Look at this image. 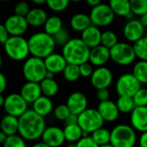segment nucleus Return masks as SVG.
<instances>
[{
    "mask_svg": "<svg viewBox=\"0 0 147 147\" xmlns=\"http://www.w3.org/2000/svg\"><path fill=\"white\" fill-rule=\"evenodd\" d=\"M89 16L92 25L96 26L97 28L110 25L115 16L109 4L103 3L95 8H92Z\"/></svg>",
    "mask_w": 147,
    "mask_h": 147,
    "instance_id": "9d476101",
    "label": "nucleus"
},
{
    "mask_svg": "<svg viewBox=\"0 0 147 147\" xmlns=\"http://www.w3.org/2000/svg\"><path fill=\"white\" fill-rule=\"evenodd\" d=\"M117 108L121 114H131L136 108L133 97L119 96L116 101Z\"/></svg>",
    "mask_w": 147,
    "mask_h": 147,
    "instance_id": "473e14b6",
    "label": "nucleus"
},
{
    "mask_svg": "<svg viewBox=\"0 0 147 147\" xmlns=\"http://www.w3.org/2000/svg\"><path fill=\"white\" fill-rule=\"evenodd\" d=\"M96 109L104 120V121L107 122L115 121L119 118V115L121 114L117 108L116 102L111 100L99 102Z\"/></svg>",
    "mask_w": 147,
    "mask_h": 147,
    "instance_id": "a211bd4d",
    "label": "nucleus"
},
{
    "mask_svg": "<svg viewBox=\"0 0 147 147\" xmlns=\"http://www.w3.org/2000/svg\"><path fill=\"white\" fill-rule=\"evenodd\" d=\"M104 120L96 109H87L78 115V125L82 130L91 135L97 129L103 127Z\"/></svg>",
    "mask_w": 147,
    "mask_h": 147,
    "instance_id": "6e6552de",
    "label": "nucleus"
},
{
    "mask_svg": "<svg viewBox=\"0 0 147 147\" xmlns=\"http://www.w3.org/2000/svg\"><path fill=\"white\" fill-rule=\"evenodd\" d=\"M140 22H141V24L145 27V28H147V14L144 15L143 16H141L140 18Z\"/></svg>",
    "mask_w": 147,
    "mask_h": 147,
    "instance_id": "864d4df0",
    "label": "nucleus"
},
{
    "mask_svg": "<svg viewBox=\"0 0 147 147\" xmlns=\"http://www.w3.org/2000/svg\"><path fill=\"white\" fill-rule=\"evenodd\" d=\"M136 131L131 125L119 124L111 130L110 144L114 147H135Z\"/></svg>",
    "mask_w": 147,
    "mask_h": 147,
    "instance_id": "39448f33",
    "label": "nucleus"
},
{
    "mask_svg": "<svg viewBox=\"0 0 147 147\" xmlns=\"http://www.w3.org/2000/svg\"><path fill=\"white\" fill-rule=\"evenodd\" d=\"M46 128L45 118L36 114L33 109H28L19 118L18 134L26 141H35L41 139Z\"/></svg>",
    "mask_w": 147,
    "mask_h": 147,
    "instance_id": "f257e3e1",
    "label": "nucleus"
},
{
    "mask_svg": "<svg viewBox=\"0 0 147 147\" xmlns=\"http://www.w3.org/2000/svg\"><path fill=\"white\" fill-rule=\"evenodd\" d=\"M109 59H111L110 49L102 45L90 49L89 62L92 65L96 66V68L104 66L109 61Z\"/></svg>",
    "mask_w": 147,
    "mask_h": 147,
    "instance_id": "aec40b11",
    "label": "nucleus"
},
{
    "mask_svg": "<svg viewBox=\"0 0 147 147\" xmlns=\"http://www.w3.org/2000/svg\"><path fill=\"white\" fill-rule=\"evenodd\" d=\"M6 87H7V79L3 73H0V93L1 95H3Z\"/></svg>",
    "mask_w": 147,
    "mask_h": 147,
    "instance_id": "8fccbe9b",
    "label": "nucleus"
},
{
    "mask_svg": "<svg viewBox=\"0 0 147 147\" xmlns=\"http://www.w3.org/2000/svg\"><path fill=\"white\" fill-rule=\"evenodd\" d=\"M75 147H99V146L94 141L91 136L84 137L78 142L75 144Z\"/></svg>",
    "mask_w": 147,
    "mask_h": 147,
    "instance_id": "a18cd8bd",
    "label": "nucleus"
},
{
    "mask_svg": "<svg viewBox=\"0 0 147 147\" xmlns=\"http://www.w3.org/2000/svg\"><path fill=\"white\" fill-rule=\"evenodd\" d=\"M70 2L68 0H47V7L55 12L64 11L68 8Z\"/></svg>",
    "mask_w": 147,
    "mask_h": 147,
    "instance_id": "4c0bfd02",
    "label": "nucleus"
},
{
    "mask_svg": "<svg viewBox=\"0 0 147 147\" xmlns=\"http://www.w3.org/2000/svg\"><path fill=\"white\" fill-rule=\"evenodd\" d=\"M30 9H30L29 4L26 2H19L14 7L15 15L19 16H22V17H26L27 15L29 13Z\"/></svg>",
    "mask_w": 147,
    "mask_h": 147,
    "instance_id": "37998d69",
    "label": "nucleus"
},
{
    "mask_svg": "<svg viewBox=\"0 0 147 147\" xmlns=\"http://www.w3.org/2000/svg\"><path fill=\"white\" fill-rule=\"evenodd\" d=\"M5 102V97L3 95H0V106L3 107Z\"/></svg>",
    "mask_w": 147,
    "mask_h": 147,
    "instance_id": "bf43d9fd",
    "label": "nucleus"
},
{
    "mask_svg": "<svg viewBox=\"0 0 147 147\" xmlns=\"http://www.w3.org/2000/svg\"><path fill=\"white\" fill-rule=\"evenodd\" d=\"M113 82V73L106 66L95 69L91 78L90 84L96 90L108 89Z\"/></svg>",
    "mask_w": 147,
    "mask_h": 147,
    "instance_id": "f8f14e48",
    "label": "nucleus"
},
{
    "mask_svg": "<svg viewBox=\"0 0 147 147\" xmlns=\"http://www.w3.org/2000/svg\"><path fill=\"white\" fill-rule=\"evenodd\" d=\"M6 55L15 61H22L28 59L30 54L28 41L23 36H10L3 44Z\"/></svg>",
    "mask_w": 147,
    "mask_h": 147,
    "instance_id": "20e7f679",
    "label": "nucleus"
},
{
    "mask_svg": "<svg viewBox=\"0 0 147 147\" xmlns=\"http://www.w3.org/2000/svg\"><path fill=\"white\" fill-rule=\"evenodd\" d=\"M99 147H114L111 144H109V145H105V146H99Z\"/></svg>",
    "mask_w": 147,
    "mask_h": 147,
    "instance_id": "052dcab7",
    "label": "nucleus"
},
{
    "mask_svg": "<svg viewBox=\"0 0 147 147\" xmlns=\"http://www.w3.org/2000/svg\"><path fill=\"white\" fill-rule=\"evenodd\" d=\"M3 147H28L26 140L22 139L19 134L8 137Z\"/></svg>",
    "mask_w": 147,
    "mask_h": 147,
    "instance_id": "ea45409f",
    "label": "nucleus"
},
{
    "mask_svg": "<svg viewBox=\"0 0 147 147\" xmlns=\"http://www.w3.org/2000/svg\"><path fill=\"white\" fill-rule=\"evenodd\" d=\"M3 25L10 36H22L29 27L25 17L15 14L6 18Z\"/></svg>",
    "mask_w": 147,
    "mask_h": 147,
    "instance_id": "ddd939ff",
    "label": "nucleus"
},
{
    "mask_svg": "<svg viewBox=\"0 0 147 147\" xmlns=\"http://www.w3.org/2000/svg\"><path fill=\"white\" fill-rule=\"evenodd\" d=\"M68 147H75V145H71V146H70Z\"/></svg>",
    "mask_w": 147,
    "mask_h": 147,
    "instance_id": "680f3d73",
    "label": "nucleus"
},
{
    "mask_svg": "<svg viewBox=\"0 0 147 147\" xmlns=\"http://www.w3.org/2000/svg\"><path fill=\"white\" fill-rule=\"evenodd\" d=\"M86 3H87L89 6H90L91 9H92V8H95V7L98 6L99 4H101L102 2H101L100 0H87V1H86Z\"/></svg>",
    "mask_w": 147,
    "mask_h": 147,
    "instance_id": "603ef678",
    "label": "nucleus"
},
{
    "mask_svg": "<svg viewBox=\"0 0 147 147\" xmlns=\"http://www.w3.org/2000/svg\"><path fill=\"white\" fill-rule=\"evenodd\" d=\"M146 89H147V84H146Z\"/></svg>",
    "mask_w": 147,
    "mask_h": 147,
    "instance_id": "e2e57ef3",
    "label": "nucleus"
},
{
    "mask_svg": "<svg viewBox=\"0 0 147 147\" xmlns=\"http://www.w3.org/2000/svg\"><path fill=\"white\" fill-rule=\"evenodd\" d=\"M45 65L47 71L53 72L54 74L63 73L66 65H68L65 57L62 53H53L44 59Z\"/></svg>",
    "mask_w": 147,
    "mask_h": 147,
    "instance_id": "6ab92c4d",
    "label": "nucleus"
},
{
    "mask_svg": "<svg viewBox=\"0 0 147 147\" xmlns=\"http://www.w3.org/2000/svg\"><path fill=\"white\" fill-rule=\"evenodd\" d=\"M102 32L96 26L91 25L86 28L83 33H81V39L85 43V45L92 49L101 45Z\"/></svg>",
    "mask_w": 147,
    "mask_h": 147,
    "instance_id": "412c9836",
    "label": "nucleus"
},
{
    "mask_svg": "<svg viewBox=\"0 0 147 147\" xmlns=\"http://www.w3.org/2000/svg\"><path fill=\"white\" fill-rule=\"evenodd\" d=\"M145 28L140 20L127 21L123 28V35L129 43L134 44L145 36Z\"/></svg>",
    "mask_w": 147,
    "mask_h": 147,
    "instance_id": "2eb2a0df",
    "label": "nucleus"
},
{
    "mask_svg": "<svg viewBox=\"0 0 147 147\" xmlns=\"http://www.w3.org/2000/svg\"><path fill=\"white\" fill-rule=\"evenodd\" d=\"M54 76H55L54 73L47 71V74H46V78H47V79H54Z\"/></svg>",
    "mask_w": 147,
    "mask_h": 147,
    "instance_id": "13d9d810",
    "label": "nucleus"
},
{
    "mask_svg": "<svg viewBox=\"0 0 147 147\" xmlns=\"http://www.w3.org/2000/svg\"><path fill=\"white\" fill-rule=\"evenodd\" d=\"M136 57L140 60L147 61V36H144L140 40L133 44Z\"/></svg>",
    "mask_w": 147,
    "mask_h": 147,
    "instance_id": "c9c22d12",
    "label": "nucleus"
},
{
    "mask_svg": "<svg viewBox=\"0 0 147 147\" xmlns=\"http://www.w3.org/2000/svg\"><path fill=\"white\" fill-rule=\"evenodd\" d=\"M44 32L51 36H54L63 28V22L58 16H51L44 24Z\"/></svg>",
    "mask_w": 147,
    "mask_h": 147,
    "instance_id": "c85d7f7f",
    "label": "nucleus"
},
{
    "mask_svg": "<svg viewBox=\"0 0 147 147\" xmlns=\"http://www.w3.org/2000/svg\"><path fill=\"white\" fill-rule=\"evenodd\" d=\"M90 136L99 146H102L110 144L111 131H109L105 127H101L96 131H95Z\"/></svg>",
    "mask_w": 147,
    "mask_h": 147,
    "instance_id": "2f4dec72",
    "label": "nucleus"
},
{
    "mask_svg": "<svg viewBox=\"0 0 147 147\" xmlns=\"http://www.w3.org/2000/svg\"><path fill=\"white\" fill-rule=\"evenodd\" d=\"M20 95L28 103H34L37 99L42 96V91L40 84L27 82L25 83L21 90Z\"/></svg>",
    "mask_w": 147,
    "mask_h": 147,
    "instance_id": "4be33fe9",
    "label": "nucleus"
},
{
    "mask_svg": "<svg viewBox=\"0 0 147 147\" xmlns=\"http://www.w3.org/2000/svg\"><path fill=\"white\" fill-rule=\"evenodd\" d=\"M138 147H139V146H138Z\"/></svg>",
    "mask_w": 147,
    "mask_h": 147,
    "instance_id": "0e129e2a",
    "label": "nucleus"
},
{
    "mask_svg": "<svg viewBox=\"0 0 147 147\" xmlns=\"http://www.w3.org/2000/svg\"><path fill=\"white\" fill-rule=\"evenodd\" d=\"M110 58L116 65L126 66L133 64L137 57L131 43L119 41L117 45L110 49Z\"/></svg>",
    "mask_w": 147,
    "mask_h": 147,
    "instance_id": "0eeeda50",
    "label": "nucleus"
},
{
    "mask_svg": "<svg viewBox=\"0 0 147 147\" xmlns=\"http://www.w3.org/2000/svg\"><path fill=\"white\" fill-rule=\"evenodd\" d=\"M48 17L49 16H47V12L43 9L35 7L30 9L29 13L27 15L25 18L29 26L38 28V27L44 26Z\"/></svg>",
    "mask_w": 147,
    "mask_h": 147,
    "instance_id": "5701e85b",
    "label": "nucleus"
},
{
    "mask_svg": "<svg viewBox=\"0 0 147 147\" xmlns=\"http://www.w3.org/2000/svg\"><path fill=\"white\" fill-rule=\"evenodd\" d=\"M63 77L64 78L70 83H73L78 80V78L81 77L79 65H71L68 64L65 67V69L63 71Z\"/></svg>",
    "mask_w": 147,
    "mask_h": 147,
    "instance_id": "72a5a7b5",
    "label": "nucleus"
},
{
    "mask_svg": "<svg viewBox=\"0 0 147 147\" xmlns=\"http://www.w3.org/2000/svg\"><path fill=\"white\" fill-rule=\"evenodd\" d=\"M53 39L56 43V46L63 47L71 38H70V33L65 28H63L59 32H58L53 36Z\"/></svg>",
    "mask_w": 147,
    "mask_h": 147,
    "instance_id": "a19ab883",
    "label": "nucleus"
},
{
    "mask_svg": "<svg viewBox=\"0 0 147 147\" xmlns=\"http://www.w3.org/2000/svg\"><path fill=\"white\" fill-rule=\"evenodd\" d=\"M41 142L50 147H60L65 142L64 130L56 126L47 127L42 136Z\"/></svg>",
    "mask_w": 147,
    "mask_h": 147,
    "instance_id": "4468645a",
    "label": "nucleus"
},
{
    "mask_svg": "<svg viewBox=\"0 0 147 147\" xmlns=\"http://www.w3.org/2000/svg\"><path fill=\"white\" fill-rule=\"evenodd\" d=\"M32 2H33V3H34V5H36V6L47 4V0H33Z\"/></svg>",
    "mask_w": 147,
    "mask_h": 147,
    "instance_id": "6e6d98bb",
    "label": "nucleus"
},
{
    "mask_svg": "<svg viewBox=\"0 0 147 147\" xmlns=\"http://www.w3.org/2000/svg\"><path fill=\"white\" fill-rule=\"evenodd\" d=\"M10 35L9 34V32L7 31L6 28L4 27L3 24L0 25V42L3 45L9 39Z\"/></svg>",
    "mask_w": 147,
    "mask_h": 147,
    "instance_id": "de8ad7c7",
    "label": "nucleus"
},
{
    "mask_svg": "<svg viewBox=\"0 0 147 147\" xmlns=\"http://www.w3.org/2000/svg\"><path fill=\"white\" fill-rule=\"evenodd\" d=\"M136 107H147V89L141 88L133 97Z\"/></svg>",
    "mask_w": 147,
    "mask_h": 147,
    "instance_id": "79ce46f5",
    "label": "nucleus"
},
{
    "mask_svg": "<svg viewBox=\"0 0 147 147\" xmlns=\"http://www.w3.org/2000/svg\"><path fill=\"white\" fill-rule=\"evenodd\" d=\"M65 104L69 108L71 113L78 116L89 109L88 99L86 96L80 91H75L70 94Z\"/></svg>",
    "mask_w": 147,
    "mask_h": 147,
    "instance_id": "dca6fc26",
    "label": "nucleus"
},
{
    "mask_svg": "<svg viewBox=\"0 0 147 147\" xmlns=\"http://www.w3.org/2000/svg\"><path fill=\"white\" fill-rule=\"evenodd\" d=\"M109 90L108 89H102V90H99L96 91V97L99 100L100 102H106L109 100Z\"/></svg>",
    "mask_w": 147,
    "mask_h": 147,
    "instance_id": "49530a36",
    "label": "nucleus"
},
{
    "mask_svg": "<svg viewBox=\"0 0 147 147\" xmlns=\"http://www.w3.org/2000/svg\"><path fill=\"white\" fill-rule=\"evenodd\" d=\"M130 115L132 127L141 134L147 132V107H136Z\"/></svg>",
    "mask_w": 147,
    "mask_h": 147,
    "instance_id": "f3484780",
    "label": "nucleus"
},
{
    "mask_svg": "<svg viewBox=\"0 0 147 147\" xmlns=\"http://www.w3.org/2000/svg\"><path fill=\"white\" fill-rule=\"evenodd\" d=\"M32 109L42 117L47 116L54 110L51 98L45 96H41L32 104Z\"/></svg>",
    "mask_w": 147,
    "mask_h": 147,
    "instance_id": "b1692460",
    "label": "nucleus"
},
{
    "mask_svg": "<svg viewBox=\"0 0 147 147\" xmlns=\"http://www.w3.org/2000/svg\"><path fill=\"white\" fill-rule=\"evenodd\" d=\"M40 88L42 91V96L47 97H53L55 96L59 92V84L55 79H47L45 78L40 84Z\"/></svg>",
    "mask_w": 147,
    "mask_h": 147,
    "instance_id": "c756f323",
    "label": "nucleus"
},
{
    "mask_svg": "<svg viewBox=\"0 0 147 147\" xmlns=\"http://www.w3.org/2000/svg\"><path fill=\"white\" fill-rule=\"evenodd\" d=\"M28 103L22 98L20 93H11L5 97V102L3 106L6 115L20 118L28 110Z\"/></svg>",
    "mask_w": 147,
    "mask_h": 147,
    "instance_id": "9b49d317",
    "label": "nucleus"
},
{
    "mask_svg": "<svg viewBox=\"0 0 147 147\" xmlns=\"http://www.w3.org/2000/svg\"><path fill=\"white\" fill-rule=\"evenodd\" d=\"M141 85L133 73H124L118 78L115 84V90L119 96L134 97L142 88Z\"/></svg>",
    "mask_w": 147,
    "mask_h": 147,
    "instance_id": "1a4fd4ad",
    "label": "nucleus"
},
{
    "mask_svg": "<svg viewBox=\"0 0 147 147\" xmlns=\"http://www.w3.org/2000/svg\"><path fill=\"white\" fill-rule=\"evenodd\" d=\"M131 10L134 16H143L147 14V0H131Z\"/></svg>",
    "mask_w": 147,
    "mask_h": 147,
    "instance_id": "e433bc0d",
    "label": "nucleus"
},
{
    "mask_svg": "<svg viewBox=\"0 0 147 147\" xmlns=\"http://www.w3.org/2000/svg\"><path fill=\"white\" fill-rule=\"evenodd\" d=\"M118 36L117 34L112 31V30H105L102 34V40H101V45L111 49L113 48L115 45L118 44Z\"/></svg>",
    "mask_w": 147,
    "mask_h": 147,
    "instance_id": "f704fd0d",
    "label": "nucleus"
},
{
    "mask_svg": "<svg viewBox=\"0 0 147 147\" xmlns=\"http://www.w3.org/2000/svg\"><path fill=\"white\" fill-rule=\"evenodd\" d=\"M79 70H80V74L81 77L83 78H91L93 72H94V69H93V65L90 63H84L81 65H79Z\"/></svg>",
    "mask_w": 147,
    "mask_h": 147,
    "instance_id": "c03bdc74",
    "label": "nucleus"
},
{
    "mask_svg": "<svg viewBox=\"0 0 147 147\" xmlns=\"http://www.w3.org/2000/svg\"><path fill=\"white\" fill-rule=\"evenodd\" d=\"M133 75L141 84H147V61L139 60L133 67Z\"/></svg>",
    "mask_w": 147,
    "mask_h": 147,
    "instance_id": "7c9ffc66",
    "label": "nucleus"
},
{
    "mask_svg": "<svg viewBox=\"0 0 147 147\" xmlns=\"http://www.w3.org/2000/svg\"><path fill=\"white\" fill-rule=\"evenodd\" d=\"M139 147H147V132L140 134L139 138Z\"/></svg>",
    "mask_w": 147,
    "mask_h": 147,
    "instance_id": "3c124183",
    "label": "nucleus"
},
{
    "mask_svg": "<svg viewBox=\"0 0 147 147\" xmlns=\"http://www.w3.org/2000/svg\"><path fill=\"white\" fill-rule=\"evenodd\" d=\"M7 139H8V136H7L4 133L1 132V133H0V143H1L2 145H3V144L5 143V141L7 140Z\"/></svg>",
    "mask_w": 147,
    "mask_h": 147,
    "instance_id": "5fc2aeb1",
    "label": "nucleus"
},
{
    "mask_svg": "<svg viewBox=\"0 0 147 147\" xmlns=\"http://www.w3.org/2000/svg\"><path fill=\"white\" fill-rule=\"evenodd\" d=\"M1 132L4 133L8 137L18 134L19 118L5 115L1 121Z\"/></svg>",
    "mask_w": 147,
    "mask_h": 147,
    "instance_id": "393cba45",
    "label": "nucleus"
},
{
    "mask_svg": "<svg viewBox=\"0 0 147 147\" xmlns=\"http://www.w3.org/2000/svg\"><path fill=\"white\" fill-rule=\"evenodd\" d=\"M109 4L115 16L126 18L132 13L131 2L129 0H110Z\"/></svg>",
    "mask_w": 147,
    "mask_h": 147,
    "instance_id": "bb28decb",
    "label": "nucleus"
},
{
    "mask_svg": "<svg viewBox=\"0 0 147 147\" xmlns=\"http://www.w3.org/2000/svg\"><path fill=\"white\" fill-rule=\"evenodd\" d=\"M90 48H89L81 38H71L63 47L62 55L68 64L81 65L89 62Z\"/></svg>",
    "mask_w": 147,
    "mask_h": 147,
    "instance_id": "7ed1b4c3",
    "label": "nucleus"
},
{
    "mask_svg": "<svg viewBox=\"0 0 147 147\" xmlns=\"http://www.w3.org/2000/svg\"><path fill=\"white\" fill-rule=\"evenodd\" d=\"M47 71L44 59L30 56L22 65V75L27 82L40 84L45 78Z\"/></svg>",
    "mask_w": 147,
    "mask_h": 147,
    "instance_id": "423d86ee",
    "label": "nucleus"
},
{
    "mask_svg": "<svg viewBox=\"0 0 147 147\" xmlns=\"http://www.w3.org/2000/svg\"><path fill=\"white\" fill-rule=\"evenodd\" d=\"M63 130H64L65 141L69 143L76 144L84 137V131L82 130V128L79 127L78 124L65 126Z\"/></svg>",
    "mask_w": 147,
    "mask_h": 147,
    "instance_id": "cd10ccee",
    "label": "nucleus"
},
{
    "mask_svg": "<svg viewBox=\"0 0 147 147\" xmlns=\"http://www.w3.org/2000/svg\"><path fill=\"white\" fill-rule=\"evenodd\" d=\"M91 25L92 23L90 16L84 13H77L73 15L70 19V26L71 29L77 32L83 33Z\"/></svg>",
    "mask_w": 147,
    "mask_h": 147,
    "instance_id": "a878e982",
    "label": "nucleus"
},
{
    "mask_svg": "<svg viewBox=\"0 0 147 147\" xmlns=\"http://www.w3.org/2000/svg\"><path fill=\"white\" fill-rule=\"evenodd\" d=\"M30 55L45 59L52 53H55L56 43L53 36L43 32H36L28 39Z\"/></svg>",
    "mask_w": 147,
    "mask_h": 147,
    "instance_id": "f03ea898",
    "label": "nucleus"
},
{
    "mask_svg": "<svg viewBox=\"0 0 147 147\" xmlns=\"http://www.w3.org/2000/svg\"><path fill=\"white\" fill-rule=\"evenodd\" d=\"M71 114V113L66 104H59L57 107H55V109L53 110L54 117L57 120H59L60 121H64V122L70 116Z\"/></svg>",
    "mask_w": 147,
    "mask_h": 147,
    "instance_id": "58836bf2",
    "label": "nucleus"
},
{
    "mask_svg": "<svg viewBox=\"0 0 147 147\" xmlns=\"http://www.w3.org/2000/svg\"><path fill=\"white\" fill-rule=\"evenodd\" d=\"M78 124V116L73 114H71L70 116L65 121V126L77 125Z\"/></svg>",
    "mask_w": 147,
    "mask_h": 147,
    "instance_id": "09e8293b",
    "label": "nucleus"
},
{
    "mask_svg": "<svg viewBox=\"0 0 147 147\" xmlns=\"http://www.w3.org/2000/svg\"><path fill=\"white\" fill-rule=\"evenodd\" d=\"M31 147H50V146H48L47 145L44 144L43 142H38V143H35L34 145H33Z\"/></svg>",
    "mask_w": 147,
    "mask_h": 147,
    "instance_id": "4d7b16f0",
    "label": "nucleus"
}]
</instances>
